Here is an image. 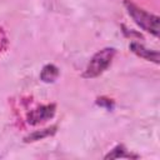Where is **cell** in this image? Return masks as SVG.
Segmentation results:
<instances>
[{
	"mask_svg": "<svg viewBox=\"0 0 160 160\" xmlns=\"http://www.w3.org/2000/svg\"><path fill=\"white\" fill-rule=\"evenodd\" d=\"M56 111V105L55 104H48V105H40L38 108H35L34 110H31L26 120L30 125H38L41 122H45L48 120H50Z\"/></svg>",
	"mask_w": 160,
	"mask_h": 160,
	"instance_id": "obj_3",
	"label": "cell"
},
{
	"mask_svg": "<svg viewBox=\"0 0 160 160\" xmlns=\"http://www.w3.org/2000/svg\"><path fill=\"white\" fill-rule=\"evenodd\" d=\"M59 74H60V71H59L58 66H55L54 64H48L41 69L40 79L44 82H54L58 79Z\"/></svg>",
	"mask_w": 160,
	"mask_h": 160,
	"instance_id": "obj_6",
	"label": "cell"
},
{
	"mask_svg": "<svg viewBox=\"0 0 160 160\" xmlns=\"http://www.w3.org/2000/svg\"><path fill=\"white\" fill-rule=\"evenodd\" d=\"M129 48H130V50H131L135 55H138V56H140V58H142V59H145V60L152 61V62H155V64H159V52H158L156 50L148 49V48H145L142 44L136 42V41L130 42V46H129Z\"/></svg>",
	"mask_w": 160,
	"mask_h": 160,
	"instance_id": "obj_4",
	"label": "cell"
},
{
	"mask_svg": "<svg viewBox=\"0 0 160 160\" xmlns=\"http://www.w3.org/2000/svg\"><path fill=\"white\" fill-rule=\"evenodd\" d=\"M96 104L99 106H102V108L108 109V110H111L114 108V101L111 99H108V98H99L96 100Z\"/></svg>",
	"mask_w": 160,
	"mask_h": 160,
	"instance_id": "obj_8",
	"label": "cell"
},
{
	"mask_svg": "<svg viewBox=\"0 0 160 160\" xmlns=\"http://www.w3.org/2000/svg\"><path fill=\"white\" fill-rule=\"evenodd\" d=\"M56 129L58 126L56 125H52L50 128H46V129H41V130H35L34 132L29 134L28 136L24 138V141L25 142H34V141H39V140H42L45 138H49L51 135H54L56 132Z\"/></svg>",
	"mask_w": 160,
	"mask_h": 160,
	"instance_id": "obj_5",
	"label": "cell"
},
{
	"mask_svg": "<svg viewBox=\"0 0 160 160\" xmlns=\"http://www.w3.org/2000/svg\"><path fill=\"white\" fill-rule=\"evenodd\" d=\"M115 54L116 50L114 48H104L99 50L96 54H94V56L89 61L82 76L86 79H92L101 75L111 65Z\"/></svg>",
	"mask_w": 160,
	"mask_h": 160,
	"instance_id": "obj_2",
	"label": "cell"
},
{
	"mask_svg": "<svg viewBox=\"0 0 160 160\" xmlns=\"http://www.w3.org/2000/svg\"><path fill=\"white\" fill-rule=\"evenodd\" d=\"M124 5L128 10V14L131 16L134 22L140 26L142 30L152 34L154 36H159L160 34V19L158 15H154L151 12H148L142 8L138 6L130 0H125Z\"/></svg>",
	"mask_w": 160,
	"mask_h": 160,
	"instance_id": "obj_1",
	"label": "cell"
},
{
	"mask_svg": "<svg viewBox=\"0 0 160 160\" xmlns=\"http://www.w3.org/2000/svg\"><path fill=\"white\" fill-rule=\"evenodd\" d=\"M119 158H139L138 155H134L131 152H128V150L124 148V145L115 146L108 155H105V159H119Z\"/></svg>",
	"mask_w": 160,
	"mask_h": 160,
	"instance_id": "obj_7",
	"label": "cell"
}]
</instances>
